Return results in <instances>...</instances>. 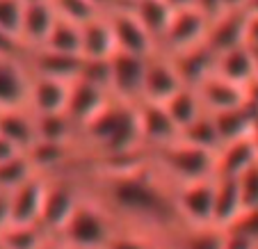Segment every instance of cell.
<instances>
[{
  "label": "cell",
  "instance_id": "cell-1",
  "mask_svg": "<svg viewBox=\"0 0 258 249\" xmlns=\"http://www.w3.org/2000/svg\"><path fill=\"white\" fill-rule=\"evenodd\" d=\"M121 229L114 215L87 188L83 201L73 210L71 220L57 235L69 249H107L117 231Z\"/></svg>",
  "mask_w": 258,
  "mask_h": 249
},
{
  "label": "cell",
  "instance_id": "cell-2",
  "mask_svg": "<svg viewBox=\"0 0 258 249\" xmlns=\"http://www.w3.org/2000/svg\"><path fill=\"white\" fill-rule=\"evenodd\" d=\"M149 160L171 188H178V185H187V183L215 178L217 153L190 147V144L178 140L174 144H169V147L151 151Z\"/></svg>",
  "mask_w": 258,
  "mask_h": 249
},
{
  "label": "cell",
  "instance_id": "cell-3",
  "mask_svg": "<svg viewBox=\"0 0 258 249\" xmlns=\"http://www.w3.org/2000/svg\"><path fill=\"white\" fill-rule=\"evenodd\" d=\"M48 188H46L44 210H41V229L48 235L57 238L67 222L71 220L73 210L78 208L87 192V178H80L78 174H59V176H46Z\"/></svg>",
  "mask_w": 258,
  "mask_h": 249
},
{
  "label": "cell",
  "instance_id": "cell-4",
  "mask_svg": "<svg viewBox=\"0 0 258 249\" xmlns=\"http://www.w3.org/2000/svg\"><path fill=\"white\" fill-rule=\"evenodd\" d=\"M117 41V53L137 55V57H153L160 53L158 41L151 37V32L142 25V21L135 16V12L128 5H117L110 12H105Z\"/></svg>",
  "mask_w": 258,
  "mask_h": 249
},
{
  "label": "cell",
  "instance_id": "cell-5",
  "mask_svg": "<svg viewBox=\"0 0 258 249\" xmlns=\"http://www.w3.org/2000/svg\"><path fill=\"white\" fill-rule=\"evenodd\" d=\"M215 178L174 188V210L180 226H215Z\"/></svg>",
  "mask_w": 258,
  "mask_h": 249
},
{
  "label": "cell",
  "instance_id": "cell-6",
  "mask_svg": "<svg viewBox=\"0 0 258 249\" xmlns=\"http://www.w3.org/2000/svg\"><path fill=\"white\" fill-rule=\"evenodd\" d=\"M208 25H210V19L199 7L174 10L171 23L160 41V53L178 55V53H183V50H190L199 44H206Z\"/></svg>",
  "mask_w": 258,
  "mask_h": 249
},
{
  "label": "cell",
  "instance_id": "cell-7",
  "mask_svg": "<svg viewBox=\"0 0 258 249\" xmlns=\"http://www.w3.org/2000/svg\"><path fill=\"white\" fill-rule=\"evenodd\" d=\"M146 59L128 53H114L110 59V96L114 101L137 105L144 89Z\"/></svg>",
  "mask_w": 258,
  "mask_h": 249
},
{
  "label": "cell",
  "instance_id": "cell-8",
  "mask_svg": "<svg viewBox=\"0 0 258 249\" xmlns=\"http://www.w3.org/2000/svg\"><path fill=\"white\" fill-rule=\"evenodd\" d=\"M137 126H140V137L142 147L146 153L158 151L162 147H169L174 142H178L180 131L171 117L167 114L165 105L158 103H137Z\"/></svg>",
  "mask_w": 258,
  "mask_h": 249
},
{
  "label": "cell",
  "instance_id": "cell-9",
  "mask_svg": "<svg viewBox=\"0 0 258 249\" xmlns=\"http://www.w3.org/2000/svg\"><path fill=\"white\" fill-rule=\"evenodd\" d=\"M185 87L176 71L169 55L158 53L146 59V74H144V89H142L140 103H158L165 105L171 96Z\"/></svg>",
  "mask_w": 258,
  "mask_h": 249
},
{
  "label": "cell",
  "instance_id": "cell-10",
  "mask_svg": "<svg viewBox=\"0 0 258 249\" xmlns=\"http://www.w3.org/2000/svg\"><path fill=\"white\" fill-rule=\"evenodd\" d=\"M32 74L25 57H0V112L28 108Z\"/></svg>",
  "mask_w": 258,
  "mask_h": 249
},
{
  "label": "cell",
  "instance_id": "cell-11",
  "mask_svg": "<svg viewBox=\"0 0 258 249\" xmlns=\"http://www.w3.org/2000/svg\"><path fill=\"white\" fill-rule=\"evenodd\" d=\"M46 188H48V178L41 174H34L32 178H28L16 190L10 192L12 224H39L46 199Z\"/></svg>",
  "mask_w": 258,
  "mask_h": 249
},
{
  "label": "cell",
  "instance_id": "cell-12",
  "mask_svg": "<svg viewBox=\"0 0 258 249\" xmlns=\"http://www.w3.org/2000/svg\"><path fill=\"white\" fill-rule=\"evenodd\" d=\"M197 92H199L204 110L208 114H222V112H231V110L249 105L247 87L231 83V80L222 78V76H217V74L206 78L204 83L197 87Z\"/></svg>",
  "mask_w": 258,
  "mask_h": 249
},
{
  "label": "cell",
  "instance_id": "cell-13",
  "mask_svg": "<svg viewBox=\"0 0 258 249\" xmlns=\"http://www.w3.org/2000/svg\"><path fill=\"white\" fill-rule=\"evenodd\" d=\"M55 23H57V14H55L50 3L25 5L23 21H21V32H19V44L23 48V55L30 53V50L44 48Z\"/></svg>",
  "mask_w": 258,
  "mask_h": 249
},
{
  "label": "cell",
  "instance_id": "cell-14",
  "mask_svg": "<svg viewBox=\"0 0 258 249\" xmlns=\"http://www.w3.org/2000/svg\"><path fill=\"white\" fill-rule=\"evenodd\" d=\"M25 64H28L30 74L39 76V78H53L64 80V83H73L80 76V67H83V57H71V55H59L48 48H37L23 55Z\"/></svg>",
  "mask_w": 258,
  "mask_h": 249
},
{
  "label": "cell",
  "instance_id": "cell-15",
  "mask_svg": "<svg viewBox=\"0 0 258 249\" xmlns=\"http://www.w3.org/2000/svg\"><path fill=\"white\" fill-rule=\"evenodd\" d=\"M112 96L101 87H94V85L85 83V80H73L71 83V92H69V103H67V114L73 121L80 126H87L98 112L110 105Z\"/></svg>",
  "mask_w": 258,
  "mask_h": 249
},
{
  "label": "cell",
  "instance_id": "cell-16",
  "mask_svg": "<svg viewBox=\"0 0 258 249\" xmlns=\"http://www.w3.org/2000/svg\"><path fill=\"white\" fill-rule=\"evenodd\" d=\"M69 92H71V83L32 76V87H30L28 110L34 114V117L67 112Z\"/></svg>",
  "mask_w": 258,
  "mask_h": 249
},
{
  "label": "cell",
  "instance_id": "cell-17",
  "mask_svg": "<svg viewBox=\"0 0 258 249\" xmlns=\"http://www.w3.org/2000/svg\"><path fill=\"white\" fill-rule=\"evenodd\" d=\"M258 162V144L256 137H242V140L229 142L217 151V165L215 176L217 178H240L249 167Z\"/></svg>",
  "mask_w": 258,
  "mask_h": 249
},
{
  "label": "cell",
  "instance_id": "cell-18",
  "mask_svg": "<svg viewBox=\"0 0 258 249\" xmlns=\"http://www.w3.org/2000/svg\"><path fill=\"white\" fill-rule=\"evenodd\" d=\"M169 57L174 62L176 71H178L183 85L192 89H197L206 78H210L215 74V64H217V55L208 44H199L178 55H169Z\"/></svg>",
  "mask_w": 258,
  "mask_h": 249
},
{
  "label": "cell",
  "instance_id": "cell-19",
  "mask_svg": "<svg viewBox=\"0 0 258 249\" xmlns=\"http://www.w3.org/2000/svg\"><path fill=\"white\" fill-rule=\"evenodd\" d=\"M244 19H247V12H224L210 21L206 44L215 50V55H222L238 46H247L244 44Z\"/></svg>",
  "mask_w": 258,
  "mask_h": 249
},
{
  "label": "cell",
  "instance_id": "cell-20",
  "mask_svg": "<svg viewBox=\"0 0 258 249\" xmlns=\"http://www.w3.org/2000/svg\"><path fill=\"white\" fill-rule=\"evenodd\" d=\"M242 215H244V206H242L238 178H217L215 176L213 224L217 229H231Z\"/></svg>",
  "mask_w": 258,
  "mask_h": 249
},
{
  "label": "cell",
  "instance_id": "cell-21",
  "mask_svg": "<svg viewBox=\"0 0 258 249\" xmlns=\"http://www.w3.org/2000/svg\"><path fill=\"white\" fill-rule=\"evenodd\" d=\"M0 135L5 140H10L19 151L30 153L37 147V142H39L37 117L28 108L0 112Z\"/></svg>",
  "mask_w": 258,
  "mask_h": 249
},
{
  "label": "cell",
  "instance_id": "cell-22",
  "mask_svg": "<svg viewBox=\"0 0 258 249\" xmlns=\"http://www.w3.org/2000/svg\"><path fill=\"white\" fill-rule=\"evenodd\" d=\"M80 30H83V59H110L117 53L114 32L105 12L80 25Z\"/></svg>",
  "mask_w": 258,
  "mask_h": 249
},
{
  "label": "cell",
  "instance_id": "cell-23",
  "mask_svg": "<svg viewBox=\"0 0 258 249\" xmlns=\"http://www.w3.org/2000/svg\"><path fill=\"white\" fill-rule=\"evenodd\" d=\"M215 74L231 80V83H235V85L249 87L258 76L253 50L249 48V46H238V48H231V50H226V53L217 55Z\"/></svg>",
  "mask_w": 258,
  "mask_h": 249
},
{
  "label": "cell",
  "instance_id": "cell-24",
  "mask_svg": "<svg viewBox=\"0 0 258 249\" xmlns=\"http://www.w3.org/2000/svg\"><path fill=\"white\" fill-rule=\"evenodd\" d=\"M213 117H215V123H217L219 137H222V147L229 144V142L242 140V137H251L258 126V112L251 105L231 110V112L213 114Z\"/></svg>",
  "mask_w": 258,
  "mask_h": 249
},
{
  "label": "cell",
  "instance_id": "cell-25",
  "mask_svg": "<svg viewBox=\"0 0 258 249\" xmlns=\"http://www.w3.org/2000/svg\"><path fill=\"white\" fill-rule=\"evenodd\" d=\"M128 7L135 12V16L142 21V25L151 32V37L160 46L162 37H165L167 28L171 23V16H174V7H169L165 0H135Z\"/></svg>",
  "mask_w": 258,
  "mask_h": 249
},
{
  "label": "cell",
  "instance_id": "cell-26",
  "mask_svg": "<svg viewBox=\"0 0 258 249\" xmlns=\"http://www.w3.org/2000/svg\"><path fill=\"white\" fill-rule=\"evenodd\" d=\"M37 133H39V142H53V144H78L80 142V126L67 112L37 117Z\"/></svg>",
  "mask_w": 258,
  "mask_h": 249
},
{
  "label": "cell",
  "instance_id": "cell-27",
  "mask_svg": "<svg viewBox=\"0 0 258 249\" xmlns=\"http://www.w3.org/2000/svg\"><path fill=\"white\" fill-rule=\"evenodd\" d=\"M167 114L171 117V121L176 123L178 131H185L190 123H195L201 114L206 112L204 103L199 98V92L192 87H183L176 96H171L169 101L165 103Z\"/></svg>",
  "mask_w": 258,
  "mask_h": 249
},
{
  "label": "cell",
  "instance_id": "cell-28",
  "mask_svg": "<svg viewBox=\"0 0 258 249\" xmlns=\"http://www.w3.org/2000/svg\"><path fill=\"white\" fill-rule=\"evenodd\" d=\"M180 142H185L190 147H197V149H204V151H213L217 153L222 149V137H219V131H217V123H215V117L208 112H204L195 123L180 131Z\"/></svg>",
  "mask_w": 258,
  "mask_h": 249
},
{
  "label": "cell",
  "instance_id": "cell-29",
  "mask_svg": "<svg viewBox=\"0 0 258 249\" xmlns=\"http://www.w3.org/2000/svg\"><path fill=\"white\" fill-rule=\"evenodd\" d=\"M44 48L53 50L59 55H71V57H83V30L80 25L69 23V21L57 19L53 32H50L48 41Z\"/></svg>",
  "mask_w": 258,
  "mask_h": 249
},
{
  "label": "cell",
  "instance_id": "cell-30",
  "mask_svg": "<svg viewBox=\"0 0 258 249\" xmlns=\"http://www.w3.org/2000/svg\"><path fill=\"white\" fill-rule=\"evenodd\" d=\"M50 235L39 224H12L0 233L5 249H41Z\"/></svg>",
  "mask_w": 258,
  "mask_h": 249
},
{
  "label": "cell",
  "instance_id": "cell-31",
  "mask_svg": "<svg viewBox=\"0 0 258 249\" xmlns=\"http://www.w3.org/2000/svg\"><path fill=\"white\" fill-rule=\"evenodd\" d=\"M107 249H169V244L162 233L121 226Z\"/></svg>",
  "mask_w": 258,
  "mask_h": 249
},
{
  "label": "cell",
  "instance_id": "cell-32",
  "mask_svg": "<svg viewBox=\"0 0 258 249\" xmlns=\"http://www.w3.org/2000/svg\"><path fill=\"white\" fill-rule=\"evenodd\" d=\"M34 174H37V169H34L30 156L28 153H21V156H16V158H12V160L0 165V190L3 192L16 190L21 183L32 178Z\"/></svg>",
  "mask_w": 258,
  "mask_h": 249
},
{
  "label": "cell",
  "instance_id": "cell-33",
  "mask_svg": "<svg viewBox=\"0 0 258 249\" xmlns=\"http://www.w3.org/2000/svg\"><path fill=\"white\" fill-rule=\"evenodd\" d=\"M50 5H53L57 19L76 23V25H85L87 21L103 14L92 0H50Z\"/></svg>",
  "mask_w": 258,
  "mask_h": 249
},
{
  "label": "cell",
  "instance_id": "cell-34",
  "mask_svg": "<svg viewBox=\"0 0 258 249\" xmlns=\"http://www.w3.org/2000/svg\"><path fill=\"white\" fill-rule=\"evenodd\" d=\"M110 59H83L78 78L110 94Z\"/></svg>",
  "mask_w": 258,
  "mask_h": 249
},
{
  "label": "cell",
  "instance_id": "cell-35",
  "mask_svg": "<svg viewBox=\"0 0 258 249\" xmlns=\"http://www.w3.org/2000/svg\"><path fill=\"white\" fill-rule=\"evenodd\" d=\"M23 12H25L23 0H0V30H5L14 39H19Z\"/></svg>",
  "mask_w": 258,
  "mask_h": 249
},
{
  "label": "cell",
  "instance_id": "cell-36",
  "mask_svg": "<svg viewBox=\"0 0 258 249\" xmlns=\"http://www.w3.org/2000/svg\"><path fill=\"white\" fill-rule=\"evenodd\" d=\"M244 213H258V162L238 178Z\"/></svg>",
  "mask_w": 258,
  "mask_h": 249
},
{
  "label": "cell",
  "instance_id": "cell-37",
  "mask_svg": "<svg viewBox=\"0 0 258 249\" xmlns=\"http://www.w3.org/2000/svg\"><path fill=\"white\" fill-rule=\"evenodd\" d=\"M19 55H23L19 39H14L5 30H0V57H19Z\"/></svg>",
  "mask_w": 258,
  "mask_h": 249
},
{
  "label": "cell",
  "instance_id": "cell-38",
  "mask_svg": "<svg viewBox=\"0 0 258 249\" xmlns=\"http://www.w3.org/2000/svg\"><path fill=\"white\" fill-rule=\"evenodd\" d=\"M244 44L249 48H258V14H247L244 19Z\"/></svg>",
  "mask_w": 258,
  "mask_h": 249
},
{
  "label": "cell",
  "instance_id": "cell-39",
  "mask_svg": "<svg viewBox=\"0 0 258 249\" xmlns=\"http://www.w3.org/2000/svg\"><path fill=\"white\" fill-rule=\"evenodd\" d=\"M12 224V215H10V192L0 190V233Z\"/></svg>",
  "mask_w": 258,
  "mask_h": 249
},
{
  "label": "cell",
  "instance_id": "cell-40",
  "mask_svg": "<svg viewBox=\"0 0 258 249\" xmlns=\"http://www.w3.org/2000/svg\"><path fill=\"white\" fill-rule=\"evenodd\" d=\"M21 153L23 151H19L10 140H5V137L0 135V165L7 162V160H12V158H16V156H21Z\"/></svg>",
  "mask_w": 258,
  "mask_h": 249
},
{
  "label": "cell",
  "instance_id": "cell-41",
  "mask_svg": "<svg viewBox=\"0 0 258 249\" xmlns=\"http://www.w3.org/2000/svg\"><path fill=\"white\" fill-rule=\"evenodd\" d=\"M249 0H222V12H247Z\"/></svg>",
  "mask_w": 258,
  "mask_h": 249
},
{
  "label": "cell",
  "instance_id": "cell-42",
  "mask_svg": "<svg viewBox=\"0 0 258 249\" xmlns=\"http://www.w3.org/2000/svg\"><path fill=\"white\" fill-rule=\"evenodd\" d=\"M174 10H183V7H197V0H165Z\"/></svg>",
  "mask_w": 258,
  "mask_h": 249
},
{
  "label": "cell",
  "instance_id": "cell-43",
  "mask_svg": "<svg viewBox=\"0 0 258 249\" xmlns=\"http://www.w3.org/2000/svg\"><path fill=\"white\" fill-rule=\"evenodd\" d=\"M92 3H94V5H96L101 12H110L112 7L119 5V0H92Z\"/></svg>",
  "mask_w": 258,
  "mask_h": 249
},
{
  "label": "cell",
  "instance_id": "cell-44",
  "mask_svg": "<svg viewBox=\"0 0 258 249\" xmlns=\"http://www.w3.org/2000/svg\"><path fill=\"white\" fill-rule=\"evenodd\" d=\"M247 14H258V0H249Z\"/></svg>",
  "mask_w": 258,
  "mask_h": 249
},
{
  "label": "cell",
  "instance_id": "cell-45",
  "mask_svg": "<svg viewBox=\"0 0 258 249\" xmlns=\"http://www.w3.org/2000/svg\"><path fill=\"white\" fill-rule=\"evenodd\" d=\"M25 5H34V3H50V0H23Z\"/></svg>",
  "mask_w": 258,
  "mask_h": 249
},
{
  "label": "cell",
  "instance_id": "cell-46",
  "mask_svg": "<svg viewBox=\"0 0 258 249\" xmlns=\"http://www.w3.org/2000/svg\"><path fill=\"white\" fill-rule=\"evenodd\" d=\"M135 0H119V5H133Z\"/></svg>",
  "mask_w": 258,
  "mask_h": 249
},
{
  "label": "cell",
  "instance_id": "cell-47",
  "mask_svg": "<svg viewBox=\"0 0 258 249\" xmlns=\"http://www.w3.org/2000/svg\"><path fill=\"white\" fill-rule=\"evenodd\" d=\"M253 59H256V71H258V48H253Z\"/></svg>",
  "mask_w": 258,
  "mask_h": 249
},
{
  "label": "cell",
  "instance_id": "cell-48",
  "mask_svg": "<svg viewBox=\"0 0 258 249\" xmlns=\"http://www.w3.org/2000/svg\"><path fill=\"white\" fill-rule=\"evenodd\" d=\"M0 249H5V247H3V242H0Z\"/></svg>",
  "mask_w": 258,
  "mask_h": 249
},
{
  "label": "cell",
  "instance_id": "cell-49",
  "mask_svg": "<svg viewBox=\"0 0 258 249\" xmlns=\"http://www.w3.org/2000/svg\"><path fill=\"white\" fill-rule=\"evenodd\" d=\"M67 249H69V247H67Z\"/></svg>",
  "mask_w": 258,
  "mask_h": 249
}]
</instances>
